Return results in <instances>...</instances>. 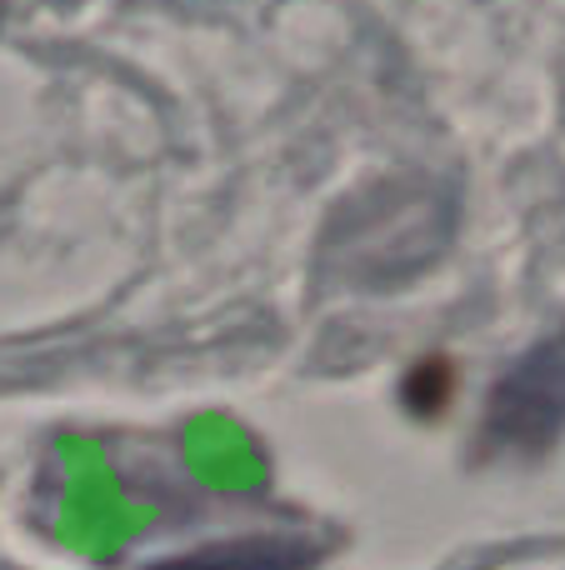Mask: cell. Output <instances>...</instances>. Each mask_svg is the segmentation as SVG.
I'll list each match as a JSON object with an SVG mask.
<instances>
[{
  "mask_svg": "<svg viewBox=\"0 0 565 570\" xmlns=\"http://www.w3.org/2000/svg\"><path fill=\"white\" fill-rule=\"evenodd\" d=\"M306 551L276 541H250V546H210V551L190 556V561H170L160 570H300Z\"/></svg>",
  "mask_w": 565,
  "mask_h": 570,
  "instance_id": "7a4b0ae2",
  "label": "cell"
},
{
  "mask_svg": "<svg viewBox=\"0 0 565 570\" xmlns=\"http://www.w3.org/2000/svg\"><path fill=\"white\" fill-rule=\"evenodd\" d=\"M480 435L511 455L551 451L565 435V325L500 375Z\"/></svg>",
  "mask_w": 565,
  "mask_h": 570,
  "instance_id": "6da1fadb",
  "label": "cell"
}]
</instances>
